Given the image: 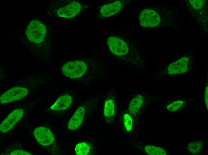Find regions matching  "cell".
Returning a JSON list of instances; mask_svg holds the SVG:
<instances>
[{
  "mask_svg": "<svg viewBox=\"0 0 208 155\" xmlns=\"http://www.w3.org/2000/svg\"><path fill=\"white\" fill-rule=\"evenodd\" d=\"M110 52L119 62L132 68L143 67V60L137 46L129 35L124 33L114 34L107 38Z\"/></svg>",
  "mask_w": 208,
  "mask_h": 155,
  "instance_id": "6da1fadb",
  "label": "cell"
},
{
  "mask_svg": "<svg viewBox=\"0 0 208 155\" xmlns=\"http://www.w3.org/2000/svg\"><path fill=\"white\" fill-rule=\"evenodd\" d=\"M168 8L158 5H146L140 8L138 19L140 25L149 28L172 27L176 17Z\"/></svg>",
  "mask_w": 208,
  "mask_h": 155,
  "instance_id": "7a4b0ae2",
  "label": "cell"
},
{
  "mask_svg": "<svg viewBox=\"0 0 208 155\" xmlns=\"http://www.w3.org/2000/svg\"><path fill=\"white\" fill-rule=\"evenodd\" d=\"M25 44L35 47H40L46 53L49 52L51 41L50 28L42 22L32 20L28 24L24 32Z\"/></svg>",
  "mask_w": 208,
  "mask_h": 155,
  "instance_id": "3957f363",
  "label": "cell"
},
{
  "mask_svg": "<svg viewBox=\"0 0 208 155\" xmlns=\"http://www.w3.org/2000/svg\"><path fill=\"white\" fill-rule=\"evenodd\" d=\"M101 64L94 58L87 57L68 61L63 66L62 70L66 77L72 79L82 78L86 73L94 78L99 72Z\"/></svg>",
  "mask_w": 208,
  "mask_h": 155,
  "instance_id": "277c9868",
  "label": "cell"
},
{
  "mask_svg": "<svg viewBox=\"0 0 208 155\" xmlns=\"http://www.w3.org/2000/svg\"><path fill=\"white\" fill-rule=\"evenodd\" d=\"M49 6L51 15L66 18L75 16L80 13L83 8L81 2L76 1H55Z\"/></svg>",
  "mask_w": 208,
  "mask_h": 155,
  "instance_id": "5b68a950",
  "label": "cell"
},
{
  "mask_svg": "<svg viewBox=\"0 0 208 155\" xmlns=\"http://www.w3.org/2000/svg\"><path fill=\"white\" fill-rule=\"evenodd\" d=\"M193 58L192 55L187 54L175 61L161 67L156 75L157 77L187 75L192 69Z\"/></svg>",
  "mask_w": 208,
  "mask_h": 155,
  "instance_id": "8992f818",
  "label": "cell"
},
{
  "mask_svg": "<svg viewBox=\"0 0 208 155\" xmlns=\"http://www.w3.org/2000/svg\"><path fill=\"white\" fill-rule=\"evenodd\" d=\"M97 98L87 100L81 104L68 122L69 130L74 131L82 124L84 120L91 114L96 108Z\"/></svg>",
  "mask_w": 208,
  "mask_h": 155,
  "instance_id": "52a82bcc",
  "label": "cell"
},
{
  "mask_svg": "<svg viewBox=\"0 0 208 155\" xmlns=\"http://www.w3.org/2000/svg\"><path fill=\"white\" fill-rule=\"evenodd\" d=\"M153 98L146 92H139L130 101L128 111L132 117L134 124L146 108L152 103Z\"/></svg>",
  "mask_w": 208,
  "mask_h": 155,
  "instance_id": "ba28073f",
  "label": "cell"
},
{
  "mask_svg": "<svg viewBox=\"0 0 208 155\" xmlns=\"http://www.w3.org/2000/svg\"><path fill=\"white\" fill-rule=\"evenodd\" d=\"M116 96V92L112 90L109 92L104 100L102 116L108 125H111L115 120Z\"/></svg>",
  "mask_w": 208,
  "mask_h": 155,
  "instance_id": "9c48e42d",
  "label": "cell"
},
{
  "mask_svg": "<svg viewBox=\"0 0 208 155\" xmlns=\"http://www.w3.org/2000/svg\"><path fill=\"white\" fill-rule=\"evenodd\" d=\"M129 1L116 0L104 4L100 8L98 16L101 18H106L114 15L121 11Z\"/></svg>",
  "mask_w": 208,
  "mask_h": 155,
  "instance_id": "30bf717a",
  "label": "cell"
},
{
  "mask_svg": "<svg viewBox=\"0 0 208 155\" xmlns=\"http://www.w3.org/2000/svg\"><path fill=\"white\" fill-rule=\"evenodd\" d=\"M28 90L20 86L13 87L4 93L0 97L1 104L10 103L19 100L28 94Z\"/></svg>",
  "mask_w": 208,
  "mask_h": 155,
  "instance_id": "8fae6325",
  "label": "cell"
},
{
  "mask_svg": "<svg viewBox=\"0 0 208 155\" xmlns=\"http://www.w3.org/2000/svg\"><path fill=\"white\" fill-rule=\"evenodd\" d=\"M24 113V111L22 109H16L14 110L1 124L0 131L4 133L11 130L22 118Z\"/></svg>",
  "mask_w": 208,
  "mask_h": 155,
  "instance_id": "7c38bea8",
  "label": "cell"
},
{
  "mask_svg": "<svg viewBox=\"0 0 208 155\" xmlns=\"http://www.w3.org/2000/svg\"><path fill=\"white\" fill-rule=\"evenodd\" d=\"M34 137L41 145L48 146L54 141L55 138L52 131L49 128L41 126L36 128L34 131Z\"/></svg>",
  "mask_w": 208,
  "mask_h": 155,
  "instance_id": "4fadbf2b",
  "label": "cell"
},
{
  "mask_svg": "<svg viewBox=\"0 0 208 155\" xmlns=\"http://www.w3.org/2000/svg\"><path fill=\"white\" fill-rule=\"evenodd\" d=\"M189 100L187 99H179L168 100L165 104L166 110L171 112L180 111L185 108L188 105Z\"/></svg>",
  "mask_w": 208,
  "mask_h": 155,
  "instance_id": "5bb4252c",
  "label": "cell"
},
{
  "mask_svg": "<svg viewBox=\"0 0 208 155\" xmlns=\"http://www.w3.org/2000/svg\"><path fill=\"white\" fill-rule=\"evenodd\" d=\"M73 98L70 95L62 96L58 98L50 108L52 111H63L67 109L71 106Z\"/></svg>",
  "mask_w": 208,
  "mask_h": 155,
  "instance_id": "9a60e30c",
  "label": "cell"
},
{
  "mask_svg": "<svg viewBox=\"0 0 208 155\" xmlns=\"http://www.w3.org/2000/svg\"><path fill=\"white\" fill-rule=\"evenodd\" d=\"M96 151L95 145L90 142H80L76 145L75 148V153L78 155H92Z\"/></svg>",
  "mask_w": 208,
  "mask_h": 155,
  "instance_id": "2e32d148",
  "label": "cell"
},
{
  "mask_svg": "<svg viewBox=\"0 0 208 155\" xmlns=\"http://www.w3.org/2000/svg\"><path fill=\"white\" fill-rule=\"evenodd\" d=\"M133 145L134 147L139 148V149L146 152L149 155H166V153L165 150L160 147L152 145H140L139 144H135Z\"/></svg>",
  "mask_w": 208,
  "mask_h": 155,
  "instance_id": "e0dca14e",
  "label": "cell"
},
{
  "mask_svg": "<svg viewBox=\"0 0 208 155\" xmlns=\"http://www.w3.org/2000/svg\"><path fill=\"white\" fill-rule=\"evenodd\" d=\"M204 142L200 140H192L187 145L186 148L189 153L193 154H198L201 151Z\"/></svg>",
  "mask_w": 208,
  "mask_h": 155,
  "instance_id": "ac0fdd59",
  "label": "cell"
},
{
  "mask_svg": "<svg viewBox=\"0 0 208 155\" xmlns=\"http://www.w3.org/2000/svg\"><path fill=\"white\" fill-rule=\"evenodd\" d=\"M122 122L126 132H131L134 126L133 120L131 114L129 113L124 114Z\"/></svg>",
  "mask_w": 208,
  "mask_h": 155,
  "instance_id": "d6986e66",
  "label": "cell"
},
{
  "mask_svg": "<svg viewBox=\"0 0 208 155\" xmlns=\"http://www.w3.org/2000/svg\"><path fill=\"white\" fill-rule=\"evenodd\" d=\"M11 155H31L30 153L25 151L17 150L13 151L10 154Z\"/></svg>",
  "mask_w": 208,
  "mask_h": 155,
  "instance_id": "ffe728a7",
  "label": "cell"
},
{
  "mask_svg": "<svg viewBox=\"0 0 208 155\" xmlns=\"http://www.w3.org/2000/svg\"><path fill=\"white\" fill-rule=\"evenodd\" d=\"M206 82L204 93V101L206 106L207 110H208V86L207 80Z\"/></svg>",
  "mask_w": 208,
  "mask_h": 155,
  "instance_id": "44dd1931",
  "label": "cell"
}]
</instances>
